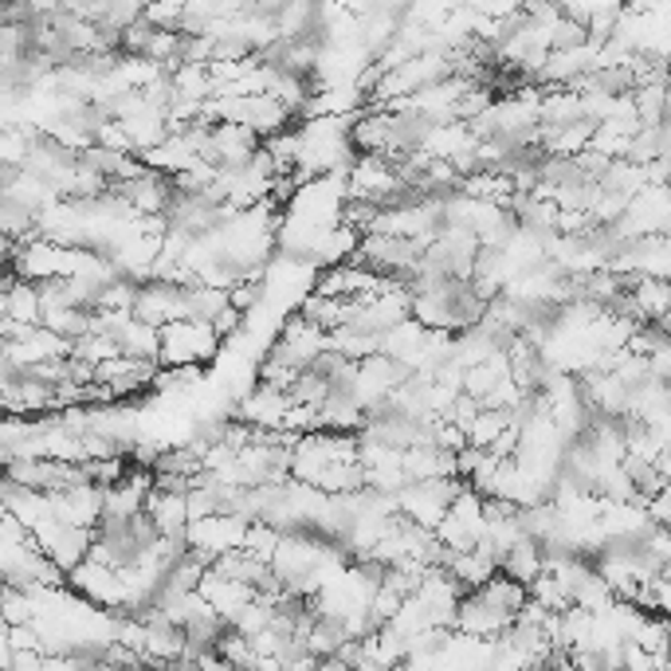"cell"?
Here are the masks:
<instances>
[{
	"label": "cell",
	"mask_w": 671,
	"mask_h": 671,
	"mask_svg": "<svg viewBox=\"0 0 671 671\" xmlns=\"http://www.w3.org/2000/svg\"><path fill=\"white\" fill-rule=\"evenodd\" d=\"M67 585H72L87 605H95V609H107V613L134 609V597H130V585H126L122 570L99 562V558H87V562L75 565V570L67 573Z\"/></svg>",
	"instance_id": "6da1fadb"
},
{
	"label": "cell",
	"mask_w": 671,
	"mask_h": 671,
	"mask_svg": "<svg viewBox=\"0 0 671 671\" xmlns=\"http://www.w3.org/2000/svg\"><path fill=\"white\" fill-rule=\"evenodd\" d=\"M248 519L240 515H208V519L188 522V546H197L201 554H208L216 562L228 550H240L243 538H248Z\"/></svg>",
	"instance_id": "5b68a950"
},
{
	"label": "cell",
	"mask_w": 671,
	"mask_h": 671,
	"mask_svg": "<svg viewBox=\"0 0 671 671\" xmlns=\"http://www.w3.org/2000/svg\"><path fill=\"white\" fill-rule=\"evenodd\" d=\"M228 295H232V306L248 311V306H256L263 299V279H243V283L228 286Z\"/></svg>",
	"instance_id": "ba28073f"
},
{
	"label": "cell",
	"mask_w": 671,
	"mask_h": 671,
	"mask_svg": "<svg viewBox=\"0 0 671 671\" xmlns=\"http://www.w3.org/2000/svg\"><path fill=\"white\" fill-rule=\"evenodd\" d=\"M240 323H243V311H240V306H224V311L213 318V326L220 331V338H228V334L240 331Z\"/></svg>",
	"instance_id": "9c48e42d"
},
{
	"label": "cell",
	"mask_w": 671,
	"mask_h": 671,
	"mask_svg": "<svg viewBox=\"0 0 671 671\" xmlns=\"http://www.w3.org/2000/svg\"><path fill=\"white\" fill-rule=\"evenodd\" d=\"M291 393H286L283 386H275V381H263L251 389L248 397L240 401V421L248 424H263V429H283V416L286 409H291Z\"/></svg>",
	"instance_id": "8992f818"
},
{
	"label": "cell",
	"mask_w": 671,
	"mask_h": 671,
	"mask_svg": "<svg viewBox=\"0 0 671 671\" xmlns=\"http://www.w3.org/2000/svg\"><path fill=\"white\" fill-rule=\"evenodd\" d=\"M32 538H36V546L44 550L63 573H72L79 562H87L90 546H95V530L67 519H44L40 527H32Z\"/></svg>",
	"instance_id": "3957f363"
},
{
	"label": "cell",
	"mask_w": 671,
	"mask_h": 671,
	"mask_svg": "<svg viewBox=\"0 0 671 671\" xmlns=\"http://www.w3.org/2000/svg\"><path fill=\"white\" fill-rule=\"evenodd\" d=\"M510 421H515V409H479V416H475L467 440H472V444H479V447H491L495 440L507 432Z\"/></svg>",
	"instance_id": "52a82bcc"
},
{
	"label": "cell",
	"mask_w": 671,
	"mask_h": 671,
	"mask_svg": "<svg viewBox=\"0 0 671 671\" xmlns=\"http://www.w3.org/2000/svg\"><path fill=\"white\" fill-rule=\"evenodd\" d=\"M188 286L193 283H173V279H150L138 286L134 314L150 326H170L177 318H188Z\"/></svg>",
	"instance_id": "277c9868"
},
{
	"label": "cell",
	"mask_w": 671,
	"mask_h": 671,
	"mask_svg": "<svg viewBox=\"0 0 671 671\" xmlns=\"http://www.w3.org/2000/svg\"><path fill=\"white\" fill-rule=\"evenodd\" d=\"M220 349V331L208 318H177L162 326V366H205Z\"/></svg>",
	"instance_id": "7a4b0ae2"
}]
</instances>
